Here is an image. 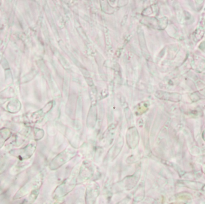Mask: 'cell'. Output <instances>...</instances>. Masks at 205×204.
Instances as JSON below:
<instances>
[{
	"label": "cell",
	"mask_w": 205,
	"mask_h": 204,
	"mask_svg": "<svg viewBox=\"0 0 205 204\" xmlns=\"http://www.w3.org/2000/svg\"><path fill=\"white\" fill-rule=\"evenodd\" d=\"M138 36H139V40L140 48L142 49V53L144 54V55L146 56L147 53H148V50L146 49V42H145V39L144 34H143V32L142 29L140 28H139L138 31Z\"/></svg>",
	"instance_id": "1"
},
{
	"label": "cell",
	"mask_w": 205,
	"mask_h": 204,
	"mask_svg": "<svg viewBox=\"0 0 205 204\" xmlns=\"http://www.w3.org/2000/svg\"><path fill=\"white\" fill-rule=\"evenodd\" d=\"M82 99L81 98L79 97V98H78V107H77V111H76V115H77V117L80 118L81 117V115H82Z\"/></svg>",
	"instance_id": "2"
},
{
	"label": "cell",
	"mask_w": 205,
	"mask_h": 204,
	"mask_svg": "<svg viewBox=\"0 0 205 204\" xmlns=\"http://www.w3.org/2000/svg\"><path fill=\"white\" fill-rule=\"evenodd\" d=\"M68 85H69V79L67 76L64 78V85H63V91L64 94L67 96L68 91Z\"/></svg>",
	"instance_id": "3"
},
{
	"label": "cell",
	"mask_w": 205,
	"mask_h": 204,
	"mask_svg": "<svg viewBox=\"0 0 205 204\" xmlns=\"http://www.w3.org/2000/svg\"><path fill=\"white\" fill-rule=\"evenodd\" d=\"M203 190H204V191H205V188H204V189H203Z\"/></svg>",
	"instance_id": "4"
}]
</instances>
